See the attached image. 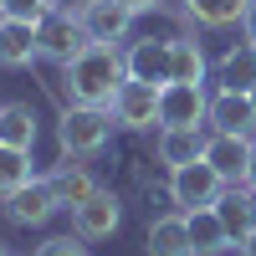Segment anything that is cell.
I'll use <instances>...</instances> for the list:
<instances>
[{"label": "cell", "instance_id": "obj_21", "mask_svg": "<svg viewBox=\"0 0 256 256\" xmlns=\"http://www.w3.org/2000/svg\"><path fill=\"white\" fill-rule=\"evenodd\" d=\"M251 0H184V16L200 20V26H230V20L246 16Z\"/></svg>", "mask_w": 256, "mask_h": 256}, {"label": "cell", "instance_id": "obj_16", "mask_svg": "<svg viewBox=\"0 0 256 256\" xmlns=\"http://www.w3.org/2000/svg\"><path fill=\"white\" fill-rule=\"evenodd\" d=\"M159 159L169 169H184V164L205 159V134L200 128H159Z\"/></svg>", "mask_w": 256, "mask_h": 256}, {"label": "cell", "instance_id": "obj_20", "mask_svg": "<svg viewBox=\"0 0 256 256\" xmlns=\"http://www.w3.org/2000/svg\"><path fill=\"white\" fill-rule=\"evenodd\" d=\"M0 144H10V148L36 144V108L31 102H6L0 108Z\"/></svg>", "mask_w": 256, "mask_h": 256}, {"label": "cell", "instance_id": "obj_6", "mask_svg": "<svg viewBox=\"0 0 256 256\" xmlns=\"http://www.w3.org/2000/svg\"><path fill=\"white\" fill-rule=\"evenodd\" d=\"M159 82H138V77H128L123 88H118V98H113V123H123V128H154L159 123Z\"/></svg>", "mask_w": 256, "mask_h": 256}, {"label": "cell", "instance_id": "obj_26", "mask_svg": "<svg viewBox=\"0 0 256 256\" xmlns=\"http://www.w3.org/2000/svg\"><path fill=\"white\" fill-rule=\"evenodd\" d=\"M241 31H246V41H251V46H256V0L246 6V16H241Z\"/></svg>", "mask_w": 256, "mask_h": 256}, {"label": "cell", "instance_id": "obj_25", "mask_svg": "<svg viewBox=\"0 0 256 256\" xmlns=\"http://www.w3.org/2000/svg\"><path fill=\"white\" fill-rule=\"evenodd\" d=\"M36 256H88L82 236H52L46 246H36Z\"/></svg>", "mask_w": 256, "mask_h": 256}, {"label": "cell", "instance_id": "obj_24", "mask_svg": "<svg viewBox=\"0 0 256 256\" xmlns=\"http://www.w3.org/2000/svg\"><path fill=\"white\" fill-rule=\"evenodd\" d=\"M52 10H56V0H6L0 16H16V20H31V26H36V20H46Z\"/></svg>", "mask_w": 256, "mask_h": 256}, {"label": "cell", "instance_id": "obj_5", "mask_svg": "<svg viewBox=\"0 0 256 256\" xmlns=\"http://www.w3.org/2000/svg\"><path fill=\"white\" fill-rule=\"evenodd\" d=\"M210 123L205 82H164L159 92V128H200Z\"/></svg>", "mask_w": 256, "mask_h": 256}, {"label": "cell", "instance_id": "obj_1", "mask_svg": "<svg viewBox=\"0 0 256 256\" xmlns=\"http://www.w3.org/2000/svg\"><path fill=\"white\" fill-rule=\"evenodd\" d=\"M123 82H128V56H118V46H102V41H92L82 56L62 67V88L82 108H113Z\"/></svg>", "mask_w": 256, "mask_h": 256}, {"label": "cell", "instance_id": "obj_22", "mask_svg": "<svg viewBox=\"0 0 256 256\" xmlns=\"http://www.w3.org/2000/svg\"><path fill=\"white\" fill-rule=\"evenodd\" d=\"M20 184H31V148H10V144H0V200L16 195Z\"/></svg>", "mask_w": 256, "mask_h": 256}, {"label": "cell", "instance_id": "obj_28", "mask_svg": "<svg viewBox=\"0 0 256 256\" xmlns=\"http://www.w3.org/2000/svg\"><path fill=\"white\" fill-rule=\"evenodd\" d=\"M246 184L256 190V138H251V174H246Z\"/></svg>", "mask_w": 256, "mask_h": 256}, {"label": "cell", "instance_id": "obj_30", "mask_svg": "<svg viewBox=\"0 0 256 256\" xmlns=\"http://www.w3.org/2000/svg\"><path fill=\"white\" fill-rule=\"evenodd\" d=\"M0 256H10V251H6V241H0Z\"/></svg>", "mask_w": 256, "mask_h": 256}, {"label": "cell", "instance_id": "obj_14", "mask_svg": "<svg viewBox=\"0 0 256 256\" xmlns=\"http://www.w3.org/2000/svg\"><path fill=\"white\" fill-rule=\"evenodd\" d=\"M41 56V36L31 20H16V16H0V67H31Z\"/></svg>", "mask_w": 256, "mask_h": 256}, {"label": "cell", "instance_id": "obj_27", "mask_svg": "<svg viewBox=\"0 0 256 256\" xmlns=\"http://www.w3.org/2000/svg\"><path fill=\"white\" fill-rule=\"evenodd\" d=\"M123 6H128V10H134V16H144V10H154V6H159V0H123Z\"/></svg>", "mask_w": 256, "mask_h": 256}, {"label": "cell", "instance_id": "obj_17", "mask_svg": "<svg viewBox=\"0 0 256 256\" xmlns=\"http://www.w3.org/2000/svg\"><path fill=\"white\" fill-rule=\"evenodd\" d=\"M190 246H195V256H220V251L236 246L230 230L220 226L216 205H210V210H190Z\"/></svg>", "mask_w": 256, "mask_h": 256}, {"label": "cell", "instance_id": "obj_18", "mask_svg": "<svg viewBox=\"0 0 256 256\" xmlns=\"http://www.w3.org/2000/svg\"><path fill=\"white\" fill-rule=\"evenodd\" d=\"M220 88H230V92H251L256 88V46L251 41H241V46H230L220 56Z\"/></svg>", "mask_w": 256, "mask_h": 256}, {"label": "cell", "instance_id": "obj_10", "mask_svg": "<svg viewBox=\"0 0 256 256\" xmlns=\"http://www.w3.org/2000/svg\"><path fill=\"white\" fill-rule=\"evenodd\" d=\"M205 159L216 164V174L226 184H246V174H251V138H241V134H210L205 138Z\"/></svg>", "mask_w": 256, "mask_h": 256}, {"label": "cell", "instance_id": "obj_2", "mask_svg": "<svg viewBox=\"0 0 256 256\" xmlns=\"http://www.w3.org/2000/svg\"><path fill=\"white\" fill-rule=\"evenodd\" d=\"M113 138V113L108 108H82V102H72L67 113H62L56 123V144H62V154L67 159H92L102 154Z\"/></svg>", "mask_w": 256, "mask_h": 256}, {"label": "cell", "instance_id": "obj_7", "mask_svg": "<svg viewBox=\"0 0 256 256\" xmlns=\"http://www.w3.org/2000/svg\"><path fill=\"white\" fill-rule=\"evenodd\" d=\"M6 220L10 226H46L52 216H56V190H52V180H31V184H20L16 195H6Z\"/></svg>", "mask_w": 256, "mask_h": 256}, {"label": "cell", "instance_id": "obj_15", "mask_svg": "<svg viewBox=\"0 0 256 256\" xmlns=\"http://www.w3.org/2000/svg\"><path fill=\"white\" fill-rule=\"evenodd\" d=\"M148 256H195V246H190V216H184V210L148 226Z\"/></svg>", "mask_w": 256, "mask_h": 256}, {"label": "cell", "instance_id": "obj_4", "mask_svg": "<svg viewBox=\"0 0 256 256\" xmlns=\"http://www.w3.org/2000/svg\"><path fill=\"white\" fill-rule=\"evenodd\" d=\"M36 36H41V56H46V62H62V67L92 46V36L82 31V16H77V10H62V6H56L46 20H36Z\"/></svg>", "mask_w": 256, "mask_h": 256}, {"label": "cell", "instance_id": "obj_32", "mask_svg": "<svg viewBox=\"0 0 256 256\" xmlns=\"http://www.w3.org/2000/svg\"><path fill=\"white\" fill-rule=\"evenodd\" d=\"M0 10H6V0H0Z\"/></svg>", "mask_w": 256, "mask_h": 256}, {"label": "cell", "instance_id": "obj_9", "mask_svg": "<svg viewBox=\"0 0 256 256\" xmlns=\"http://www.w3.org/2000/svg\"><path fill=\"white\" fill-rule=\"evenodd\" d=\"M128 77H138V82H174V36L169 41H134L128 46Z\"/></svg>", "mask_w": 256, "mask_h": 256}, {"label": "cell", "instance_id": "obj_31", "mask_svg": "<svg viewBox=\"0 0 256 256\" xmlns=\"http://www.w3.org/2000/svg\"><path fill=\"white\" fill-rule=\"evenodd\" d=\"M251 102H256V88H251Z\"/></svg>", "mask_w": 256, "mask_h": 256}, {"label": "cell", "instance_id": "obj_3", "mask_svg": "<svg viewBox=\"0 0 256 256\" xmlns=\"http://www.w3.org/2000/svg\"><path fill=\"white\" fill-rule=\"evenodd\" d=\"M220 190H226V180L216 174L210 159H195L184 169H169V200H174L184 216H190V210H210L220 200Z\"/></svg>", "mask_w": 256, "mask_h": 256}, {"label": "cell", "instance_id": "obj_19", "mask_svg": "<svg viewBox=\"0 0 256 256\" xmlns=\"http://www.w3.org/2000/svg\"><path fill=\"white\" fill-rule=\"evenodd\" d=\"M52 190H56V205H62V210H77L98 184H92V174H88L82 164H56V169H52Z\"/></svg>", "mask_w": 256, "mask_h": 256}, {"label": "cell", "instance_id": "obj_29", "mask_svg": "<svg viewBox=\"0 0 256 256\" xmlns=\"http://www.w3.org/2000/svg\"><path fill=\"white\" fill-rule=\"evenodd\" d=\"M241 256H256V230H251V236L241 241Z\"/></svg>", "mask_w": 256, "mask_h": 256}, {"label": "cell", "instance_id": "obj_12", "mask_svg": "<svg viewBox=\"0 0 256 256\" xmlns=\"http://www.w3.org/2000/svg\"><path fill=\"white\" fill-rule=\"evenodd\" d=\"M210 123H216V134L256 138V102H251V92H230V88H220L216 98H210Z\"/></svg>", "mask_w": 256, "mask_h": 256}, {"label": "cell", "instance_id": "obj_23", "mask_svg": "<svg viewBox=\"0 0 256 256\" xmlns=\"http://www.w3.org/2000/svg\"><path fill=\"white\" fill-rule=\"evenodd\" d=\"M174 82H205V52L184 36H174Z\"/></svg>", "mask_w": 256, "mask_h": 256}, {"label": "cell", "instance_id": "obj_13", "mask_svg": "<svg viewBox=\"0 0 256 256\" xmlns=\"http://www.w3.org/2000/svg\"><path fill=\"white\" fill-rule=\"evenodd\" d=\"M216 216H220V226L230 230V241L241 246L251 230H256V190H251V184H226L220 200H216Z\"/></svg>", "mask_w": 256, "mask_h": 256}, {"label": "cell", "instance_id": "obj_33", "mask_svg": "<svg viewBox=\"0 0 256 256\" xmlns=\"http://www.w3.org/2000/svg\"><path fill=\"white\" fill-rule=\"evenodd\" d=\"M0 108H6V102H0Z\"/></svg>", "mask_w": 256, "mask_h": 256}, {"label": "cell", "instance_id": "obj_8", "mask_svg": "<svg viewBox=\"0 0 256 256\" xmlns=\"http://www.w3.org/2000/svg\"><path fill=\"white\" fill-rule=\"evenodd\" d=\"M77 16H82V31H88L92 41H102V46L123 41L128 26H134V10H128L123 0H82Z\"/></svg>", "mask_w": 256, "mask_h": 256}, {"label": "cell", "instance_id": "obj_11", "mask_svg": "<svg viewBox=\"0 0 256 256\" xmlns=\"http://www.w3.org/2000/svg\"><path fill=\"white\" fill-rule=\"evenodd\" d=\"M72 230L82 241L113 236V230H118V195H113V190H92V195L72 210Z\"/></svg>", "mask_w": 256, "mask_h": 256}]
</instances>
